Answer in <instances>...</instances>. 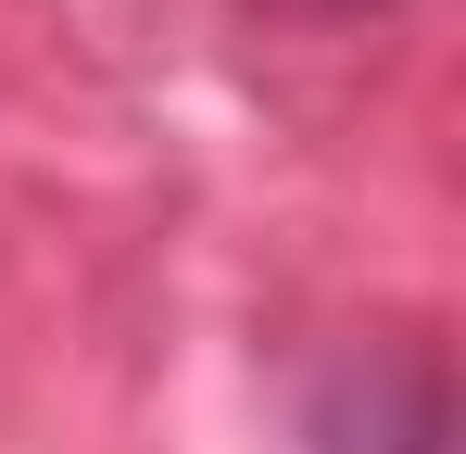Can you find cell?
Returning <instances> with one entry per match:
<instances>
[{
    "instance_id": "cell-2",
    "label": "cell",
    "mask_w": 466,
    "mask_h": 454,
    "mask_svg": "<svg viewBox=\"0 0 466 454\" xmlns=\"http://www.w3.org/2000/svg\"><path fill=\"white\" fill-rule=\"evenodd\" d=\"M252 26H366V13H390V0H239Z\"/></svg>"
},
{
    "instance_id": "cell-1",
    "label": "cell",
    "mask_w": 466,
    "mask_h": 454,
    "mask_svg": "<svg viewBox=\"0 0 466 454\" xmlns=\"http://www.w3.org/2000/svg\"><path fill=\"white\" fill-rule=\"evenodd\" d=\"M441 442H454V404H441L429 341H366L303 404V454H441Z\"/></svg>"
}]
</instances>
